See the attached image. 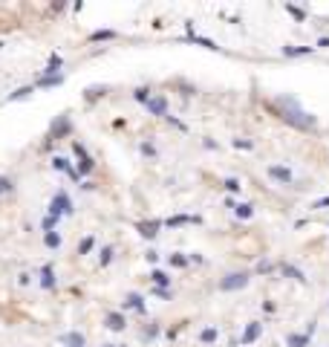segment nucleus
Instances as JSON below:
<instances>
[{"mask_svg": "<svg viewBox=\"0 0 329 347\" xmlns=\"http://www.w3.org/2000/svg\"><path fill=\"white\" fill-rule=\"evenodd\" d=\"M277 110H280V119H283L286 125L297 127V130H312V127L318 125V119L312 113H306L297 101H294L292 96H283L277 98Z\"/></svg>", "mask_w": 329, "mask_h": 347, "instance_id": "nucleus-1", "label": "nucleus"}, {"mask_svg": "<svg viewBox=\"0 0 329 347\" xmlns=\"http://www.w3.org/2000/svg\"><path fill=\"white\" fill-rule=\"evenodd\" d=\"M72 211H75L72 197L67 194V188H58V191H55V197L49 200V208H46V214H52V217H70Z\"/></svg>", "mask_w": 329, "mask_h": 347, "instance_id": "nucleus-2", "label": "nucleus"}, {"mask_svg": "<svg viewBox=\"0 0 329 347\" xmlns=\"http://www.w3.org/2000/svg\"><path fill=\"white\" fill-rule=\"evenodd\" d=\"M249 281H251V272H228V275L220 281V289L223 292H237V289H246L249 286Z\"/></svg>", "mask_w": 329, "mask_h": 347, "instance_id": "nucleus-3", "label": "nucleus"}, {"mask_svg": "<svg viewBox=\"0 0 329 347\" xmlns=\"http://www.w3.org/2000/svg\"><path fill=\"white\" fill-rule=\"evenodd\" d=\"M72 130V122H70V116L67 113H61L58 119L52 122V127H49V134H46V148H49V142L52 139H58V136H64V134H70Z\"/></svg>", "mask_w": 329, "mask_h": 347, "instance_id": "nucleus-4", "label": "nucleus"}, {"mask_svg": "<svg viewBox=\"0 0 329 347\" xmlns=\"http://www.w3.org/2000/svg\"><path fill=\"white\" fill-rule=\"evenodd\" d=\"M162 226H165V220H139L136 223V231L142 234L144 241H156L159 237Z\"/></svg>", "mask_w": 329, "mask_h": 347, "instance_id": "nucleus-5", "label": "nucleus"}, {"mask_svg": "<svg viewBox=\"0 0 329 347\" xmlns=\"http://www.w3.org/2000/svg\"><path fill=\"white\" fill-rule=\"evenodd\" d=\"M72 153L78 156V174H81V177H87L89 171L96 168V162H93V156H89V153L84 151V145H81V142H72Z\"/></svg>", "mask_w": 329, "mask_h": 347, "instance_id": "nucleus-6", "label": "nucleus"}, {"mask_svg": "<svg viewBox=\"0 0 329 347\" xmlns=\"http://www.w3.org/2000/svg\"><path fill=\"white\" fill-rule=\"evenodd\" d=\"M38 284H41V289H46V292H52L55 286H58V278H55L52 263H44V266L38 269Z\"/></svg>", "mask_w": 329, "mask_h": 347, "instance_id": "nucleus-7", "label": "nucleus"}, {"mask_svg": "<svg viewBox=\"0 0 329 347\" xmlns=\"http://www.w3.org/2000/svg\"><path fill=\"white\" fill-rule=\"evenodd\" d=\"M52 168L55 171H61V174H67V177L72 179V182H81V174H78V168L72 165L67 156H52Z\"/></svg>", "mask_w": 329, "mask_h": 347, "instance_id": "nucleus-8", "label": "nucleus"}, {"mask_svg": "<svg viewBox=\"0 0 329 347\" xmlns=\"http://www.w3.org/2000/svg\"><path fill=\"white\" fill-rule=\"evenodd\" d=\"M260 336H263V321H249L246 330H243V336H240V344L249 347V344H254Z\"/></svg>", "mask_w": 329, "mask_h": 347, "instance_id": "nucleus-9", "label": "nucleus"}, {"mask_svg": "<svg viewBox=\"0 0 329 347\" xmlns=\"http://www.w3.org/2000/svg\"><path fill=\"white\" fill-rule=\"evenodd\" d=\"M266 174L275 179V182H280V185H292V182H294V174L286 168V165H268Z\"/></svg>", "mask_w": 329, "mask_h": 347, "instance_id": "nucleus-10", "label": "nucleus"}, {"mask_svg": "<svg viewBox=\"0 0 329 347\" xmlns=\"http://www.w3.org/2000/svg\"><path fill=\"white\" fill-rule=\"evenodd\" d=\"M144 107H147L153 116H159V119H168V116H170V113H168V98L162 96V93H153V98H151Z\"/></svg>", "mask_w": 329, "mask_h": 347, "instance_id": "nucleus-11", "label": "nucleus"}, {"mask_svg": "<svg viewBox=\"0 0 329 347\" xmlns=\"http://www.w3.org/2000/svg\"><path fill=\"white\" fill-rule=\"evenodd\" d=\"M188 223H202V217L199 214H173V217L165 220V226L168 229H179V226H188Z\"/></svg>", "mask_w": 329, "mask_h": 347, "instance_id": "nucleus-12", "label": "nucleus"}, {"mask_svg": "<svg viewBox=\"0 0 329 347\" xmlns=\"http://www.w3.org/2000/svg\"><path fill=\"white\" fill-rule=\"evenodd\" d=\"M125 310H133V312H139V315H144L147 312V307H144V298L142 295H136V292H127L125 295V304H122Z\"/></svg>", "mask_w": 329, "mask_h": 347, "instance_id": "nucleus-13", "label": "nucleus"}, {"mask_svg": "<svg viewBox=\"0 0 329 347\" xmlns=\"http://www.w3.org/2000/svg\"><path fill=\"white\" fill-rule=\"evenodd\" d=\"M104 327H107V330H116V333H122V330L127 327V318L122 315V312H107V315H104Z\"/></svg>", "mask_w": 329, "mask_h": 347, "instance_id": "nucleus-14", "label": "nucleus"}, {"mask_svg": "<svg viewBox=\"0 0 329 347\" xmlns=\"http://www.w3.org/2000/svg\"><path fill=\"white\" fill-rule=\"evenodd\" d=\"M61 341L67 347H87V338H84V333H81V330H70V333H64Z\"/></svg>", "mask_w": 329, "mask_h": 347, "instance_id": "nucleus-15", "label": "nucleus"}, {"mask_svg": "<svg viewBox=\"0 0 329 347\" xmlns=\"http://www.w3.org/2000/svg\"><path fill=\"white\" fill-rule=\"evenodd\" d=\"M118 32L116 29H96V32H89V44H101V41H116Z\"/></svg>", "mask_w": 329, "mask_h": 347, "instance_id": "nucleus-16", "label": "nucleus"}, {"mask_svg": "<svg viewBox=\"0 0 329 347\" xmlns=\"http://www.w3.org/2000/svg\"><path fill=\"white\" fill-rule=\"evenodd\" d=\"M312 336H306V333H289L286 336V347H309Z\"/></svg>", "mask_w": 329, "mask_h": 347, "instance_id": "nucleus-17", "label": "nucleus"}, {"mask_svg": "<svg viewBox=\"0 0 329 347\" xmlns=\"http://www.w3.org/2000/svg\"><path fill=\"white\" fill-rule=\"evenodd\" d=\"M280 272H283L286 278H292V281H297V284H306V275H303L297 266H292V263H280Z\"/></svg>", "mask_w": 329, "mask_h": 347, "instance_id": "nucleus-18", "label": "nucleus"}, {"mask_svg": "<svg viewBox=\"0 0 329 347\" xmlns=\"http://www.w3.org/2000/svg\"><path fill=\"white\" fill-rule=\"evenodd\" d=\"M35 84H23V87H18V90H12L9 96H6V101H18V98H29L32 93H35Z\"/></svg>", "mask_w": 329, "mask_h": 347, "instance_id": "nucleus-19", "label": "nucleus"}, {"mask_svg": "<svg viewBox=\"0 0 329 347\" xmlns=\"http://www.w3.org/2000/svg\"><path fill=\"white\" fill-rule=\"evenodd\" d=\"M64 78H67V75H64V72H61V75H41V78H38L35 81V87H58V84H64Z\"/></svg>", "mask_w": 329, "mask_h": 347, "instance_id": "nucleus-20", "label": "nucleus"}, {"mask_svg": "<svg viewBox=\"0 0 329 347\" xmlns=\"http://www.w3.org/2000/svg\"><path fill=\"white\" fill-rule=\"evenodd\" d=\"M315 46H283V55L286 58H301V55H312Z\"/></svg>", "mask_w": 329, "mask_h": 347, "instance_id": "nucleus-21", "label": "nucleus"}, {"mask_svg": "<svg viewBox=\"0 0 329 347\" xmlns=\"http://www.w3.org/2000/svg\"><path fill=\"white\" fill-rule=\"evenodd\" d=\"M151 284L153 286H162V289H168L170 275H168V272H162V269H153V272H151Z\"/></svg>", "mask_w": 329, "mask_h": 347, "instance_id": "nucleus-22", "label": "nucleus"}, {"mask_svg": "<svg viewBox=\"0 0 329 347\" xmlns=\"http://www.w3.org/2000/svg\"><path fill=\"white\" fill-rule=\"evenodd\" d=\"M93 249H96V234H84L78 241V255H89Z\"/></svg>", "mask_w": 329, "mask_h": 347, "instance_id": "nucleus-23", "label": "nucleus"}, {"mask_svg": "<svg viewBox=\"0 0 329 347\" xmlns=\"http://www.w3.org/2000/svg\"><path fill=\"white\" fill-rule=\"evenodd\" d=\"M234 214H237L240 220H251V217H254V205L251 203H237L234 205Z\"/></svg>", "mask_w": 329, "mask_h": 347, "instance_id": "nucleus-24", "label": "nucleus"}, {"mask_svg": "<svg viewBox=\"0 0 329 347\" xmlns=\"http://www.w3.org/2000/svg\"><path fill=\"white\" fill-rule=\"evenodd\" d=\"M61 231H44V246L46 249H58V246H61Z\"/></svg>", "mask_w": 329, "mask_h": 347, "instance_id": "nucleus-25", "label": "nucleus"}, {"mask_svg": "<svg viewBox=\"0 0 329 347\" xmlns=\"http://www.w3.org/2000/svg\"><path fill=\"white\" fill-rule=\"evenodd\" d=\"M139 153H142V156H147V159H156V156H159V151H156V145H153L151 139H144V142L139 145Z\"/></svg>", "mask_w": 329, "mask_h": 347, "instance_id": "nucleus-26", "label": "nucleus"}, {"mask_svg": "<svg viewBox=\"0 0 329 347\" xmlns=\"http://www.w3.org/2000/svg\"><path fill=\"white\" fill-rule=\"evenodd\" d=\"M98 255H101V258H98V266H110V263H113V258H116V249H113V246H104Z\"/></svg>", "mask_w": 329, "mask_h": 347, "instance_id": "nucleus-27", "label": "nucleus"}, {"mask_svg": "<svg viewBox=\"0 0 329 347\" xmlns=\"http://www.w3.org/2000/svg\"><path fill=\"white\" fill-rule=\"evenodd\" d=\"M217 336H220V330H217V327H205L202 333H199V341H202V344H214Z\"/></svg>", "mask_w": 329, "mask_h": 347, "instance_id": "nucleus-28", "label": "nucleus"}, {"mask_svg": "<svg viewBox=\"0 0 329 347\" xmlns=\"http://www.w3.org/2000/svg\"><path fill=\"white\" fill-rule=\"evenodd\" d=\"M168 260H170V266H176V269H185L188 263H191V258H188V255H182V252H173Z\"/></svg>", "mask_w": 329, "mask_h": 347, "instance_id": "nucleus-29", "label": "nucleus"}, {"mask_svg": "<svg viewBox=\"0 0 329 347\" xmlns=\"http://www.w3.org/2000/svg\"><path fill=\"white\" fill-rule=\"evenodd\" d=\"M12 191H15V179L6 177V174H0V197H3V194H12Z\"/></svg>", "mask_w": 329, "mask_h": 347, "instance_id": "nucleus-30", "label": "nucleus"}, {"mask_svg": "<svg viewBox=\"0 0 329 347\" xmlns=\"http://www.w3.org/2000/svg\"><path fill=\"white\" fill-rule=\"evenodd\" d=\"M133 98H136V101H142V104H147V101L153 98V93H151V87H136Z\"/></svg>", "mask_w": 329, "mask_h": 347, "instance_id": "nucleus-31", "label": "nucleus"}, {"mask_svg": "<svg viewBox=\"0 0 329 347\" xmlns=\"http://www.w3.org/2000/svg\"><path fill=\"white\" fill-rule=\"evenodd\" d=\"M58 220H61V217H52V214H46V217H41V231H55Z\"/></svg>", "mask_w": 329, "mask_h": 347, "instance_id": "nucleus-32", "label": "nucleus"}, {"mask_svg": "<svg viewBox=\"0 0 329 347\" xmlns=\"http://www.w3.org/2000/svg\"><path fill=\"white\" fill-rule=\"evenodd\" d=\"M240 179H237V177H228V179H225V191H234V194H237V191H240Z\"/></svg>", "mask_w": 329, "mask_h": 347, "instance_id": "nucleus-33", "label": "nucleus"}, {"mask_svg": "<svg viewBox=\"0 0 329 347\" xmlns=\"http://www.w3.org/2000/svg\"><path fill=\"white\" fill-rule=\"evenodd\" d=\"M286 12H289L292 18H297V20H303V18H306V12H303V9H297V6H292V3H286Z\"/></svg>", "mask_w": 329, "mask_h": 347, "instance_id": "nucleus-34", "label": "nucleus"}, {"mask_svg": "<svg viewBox=\"0 0 329 347\" xmlns=\"http://www.w3.org/2000/svg\"><path fill=\"white\" fill-rule=\"evenodd\" d=\"M234 148H240V151H251V148H254V142H249V139H234Z\"/></svg>", "mask_w": 329, "mask_h": 347, "instance_id": "nucleus-35", "label": "nucleus"}, {"mask_svg": "<svg viewBox=\"0 0 329 347\" xmlns=\"http://www.w3.org/2000/svg\"><path fill=\"white\" fill-rule=\"evenodd\" d=\"M144 258H147V263H159V252H156V249H147V252H144Z\"/></svg>", "mask_w": 329, "mask_h": 347, "instance_id": "nucleus-36", "label": "nucleus"}, {"mask_svg": "<svg viewBox=\"0 0 329 347\" xmlns=\"http://www.w3.org/2000/svg\"><path fill=\"white\" fill-rule=\"evenodd\" d=\"M153 295H156V298H165V301H168V298H170V289H162V286H153Z\"/></svg>", "mask_w": 329, "mask_h": 347, "instance_id": "nucleus-37", "label": "nucleus"}, {"mask_svg": "<svg viewBox=\"0 0 329 347\" xmlns=\"http://www.w3.org/2000/svg\"><path fill=\"white\" fill-rule=\"evenodd\" d=\"M159 324H151V327H147V330H144V338H153V336H159Z\"/></svg>", "mask_w": 329, "mask_h": 347, "instance_id": "nucleus-38", "label": "nucleus"}, {"mask_svg": "<svg viewBox=\"0 0 329 347\" xmlns=\"http://www.w3.org/2000/svg\"><path fill=\"white\" fill-rule=\"evenodd\" d=\"M272 269H275V266H272L268 260H260V263H257V272H272Z\"/></svg>", "mask_w": 329, "mask_h": 347, "instance_id": "nucleus-39", "label": "nucleus"}, {"mask_svg": "<svg viewBox=\"0 0 329 347\" xmlns=\"http://www.w3.org/2000/svg\"><path fill=\"white\" fill-rule=\"evenodd\" d=\"M312 208H329V197H323V200H315V203H312Z\"/></svg>", "mask_w": 329, "mask_h": 347, "instance_id": "nucleus-40", "label": "nucleus"}, {"mask_svg": "<svg viewBox=\"0 0 329 347\" xmlns=\"http://www.w3.org/2000/svg\"><path fill=\"white\" fill-rule=\"evenodd\" d=\"M29 278H32L29 272H20V275H18V284H20V286H26V284H29Z\"/></svg>", "mask_w": 329, "mask_h": 347, "instance_id": "nucleus-41", "label": "nucleus"}, {"mask_svg": "<svg viewBox=\"0 0 329 347\" xmlns=\"http://www.w3.org/2000/svg\"><path fill=\"white\" fill-rule=\"evenodd\" d=\"M318 46H320V49H326V46H329V38H320V41H318Z\"/></svg>", "mask_w": 329, "mask_h": 347, "instance_id": "nucleus-42", "label": "nucleus"}, {"mask_svg": "<svg viewBox=\"0 0 329 347\" xmlns=\"http://www.w3.org/2000/svg\"><path fill=\"white\" fill-rule=\"evenodd\" d=\"M101 347H125V344H101Z\"/></svg>", "mask_w": 329, "mask_h": 347, "instance_id": "nucleus-43", "label": "nucleus"}, {"mask_svg": "<svg viewBox=\"0 0 329 347\" xmlns=\"http://www.w3.org/2000/svg\"><path fill=\"white\" fill-rule=\"evenodd\" d=\"M0 49H3V41H0Z\"/></svg>", "mask_w": 329, "mask_h": 347, "instance_id": "nucleus-44", "label": "nucleus"}]
</instances>
